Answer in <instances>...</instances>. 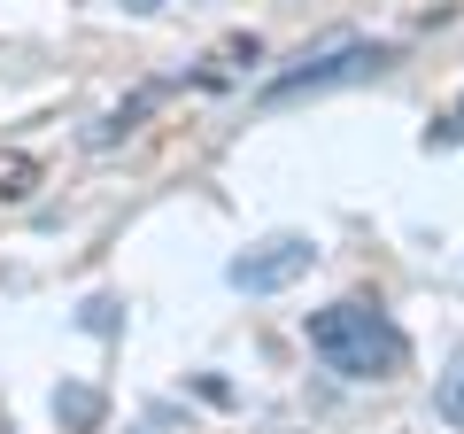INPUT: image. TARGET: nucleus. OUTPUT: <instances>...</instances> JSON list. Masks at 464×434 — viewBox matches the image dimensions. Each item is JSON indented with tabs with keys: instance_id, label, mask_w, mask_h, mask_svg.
<instances>
[{
	"instance_id": "2",
	"label": "nucleus",
	"mask_w": 464,
	"mask_h": 434,
	"mask_svg": "<svg viewBox=\"0 0 464 434\" xmlns=\"http://www.w3.org/2000/svg\"><path fill=\"white\" fill-rule=\"evenodd\" d=\"M380 63H387V47H364L356 32H333V39H317V47H302V63H295V70H279V78L264 85V101H302V94H325V85L372 78Z\"/></svg>"
},
{
	"instance_id": "5",
	"label": "nucleus",
	"mask_w": 464,
	"mask_h": 434,
	"mask_svg": "<svg viewBox=\"0 0 464 434\" xmlns=\"http://www.w3.org/2000/svg\"><path fill=\"white\" fill-rule=\"evenodd\" d=\"M433 411H441V427H457V434H464V357L441 372V388H433Z\"/></svg>"
},
{
	"instance_id": "4",
	"label": "nucleus",
	"mask_w": 464,
	"mask_h": 434,
	"mask_svg": "<svg viewBox=\"0 0 464 434\" xmlns=\"http://www.w3.org/2000/svg\"><path fill=\"white\" fill-rule=\"evenodd\" d=\"M54 419H63L70 434H93L101 419H109V396H101V388H54Z\"/></svg>"
},
{
	"instance_id": "6",
	"label": "nucleus",
	"mask_w": 464,
	"mask_h": 434,
	"mask_svg": "<svg viewBox=\"0 0 464 434\" xmlns=\"http://www.w3.org/2000/svg\"><path fill=\"white\" fill-rule=\"evenodd\" d=\"M441 140H464V94H457V109H449V124H441Z\"/></svg>"
},
{
	"instance_id": "3",
	"label": "nucleus",
	"mask_w": 464,
	"mask_h": 434,
	"mask_svg": "<svg viewBox=\"0 0 464 434\" xmlns=\"http://www.w3.org/2000/svg\"><path fill=\"white\" fill-rule=\"evenodd\" d=\"M310 264H317V249L302 233H271V241H256L248 256H232L225 280L240 287V295H279V287H295Z\"/></svg>"
},
{
	"instance_id": "1",
	"label": "nucleus",
	"mask_w": 464,
	"mask_h": 434,
	"mask_svg": "<svg viewBox=\"0 0 464 434\" xmlns=\"http://www.w3.org/2000/svg\"><path fill=\"white\" fill-rule=\"evenodd\" d=\"M310 350L325 357L341 380H395L402 357H411V341H402V326L387 311H372V302H333V311H310Z\"/></svg>"
},
{
	"instance_id": "7",
	"label": "nucleus",
	"mask_w": 464,
	"mask_h": 434,
	"mask_svg": "<svg viewBox=\"0 0 464 434\" xmlns=\"http://www.w3.org/2000/svg\"><path fill=\"white\" fill-rule=\"evenodd\" d=\"M124 8H140V16H148V8H163V0H124Z\"/></svg>"
}]
</instances>
